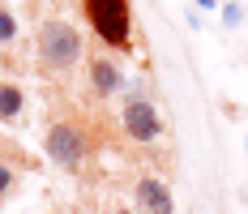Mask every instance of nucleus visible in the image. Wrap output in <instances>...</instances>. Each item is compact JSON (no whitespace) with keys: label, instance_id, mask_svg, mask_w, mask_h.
Segmentation results:
<instances>
[{"label":"nucleus","instance_id":"1","mask_svg":"<svg viewBox=\"0 0 248 214\" xmlns=\"http://www.w3.org/2000/svg\"><path fill=\"white\" fill-rule=\"evenodd\" d=\"M86 17H90L94 34L107 48L124 51L133 43V9H128V0H86Z\"/></svg>","mask_w":248,"mask_h":214},{"label":"nucleus","instance_id":"2","mask_svg":"<svg viewBox=\"0 0 248 214\" xmlns=\"http://www.w3.org/2000/svg\"><path fill=\"white\" fill-rule=\"evenodd\" d=\"M77 56H81V34H77V26L60 22V17H47V22L39 26V60L47 65V69L64 73L77 65Z\"/></svg>","mask_w":248,"mask_h":214},{"label":"nucleus","instance_id":"3","mask_svg":"<svg viewBox=\"0 0 248 214\" xmlns=\"http://www.w3.org/2000/svg\"><path fill=\"white\" fill-rule=\"evenodd\" d=\"M43 150H47V159L56 167H64V171H77V167L86 163V133L77 129V124H69V120H56L47 129V137H43Z\"/></svg>","mask_w":248,"mask_h":214},{"label":"nucleus","instance_id":"4","mask_svg":"<svg viewBox=\"0 0 248 214\" xmlns=\"http://www.w3.org/2000/svg\"><path fill=\"white\" fill-rule=\"evenodd\" d=\"M124 133L133 137V142H154L158 133H163V120H158V107L150 103V99H128L124 103Z\"/></svg>","mask_w":248,"mask_h":214},{"label":"nucleus","instance_id":"5","mask_svg":"<svg viewBox=\"0 0 248 214\" xmlns=\"http://www.w3.org/2000/svg\"><path fill=\"white\" fill-rule=\"evenodd\" d=\"M133 197H137V206L146 214H171V193H167V184L158 176H141L137 189H133Z\"/></svg>","mask_w":248,"mask_h":214},{"label":"nucleus","instance_id":"6","mask_svg":"<svg viewBox=\"0 0 248 214\" xmlns=\"http://www.w3.org/2000/svg\"><path fill=\"white\" fill-rule=\"evenodd\" d=\"M90 82H94V90H99L103 99H111L116 90H124V73L116 60H107V56H99V60H90Z\"/></svg>","mask_w":248,"mask_h":214},{"label":"nucleus","instance_id":"7","mask_svg":"<svg viewBox=\"0 0 248 214\" xmlns=\"http://www.w3.org/2000/svg\"><path fill=\"white\" fill-rule=\"evenodd\" d=\"M26 107V95L22 86H13V82H0V120H17Z\"/></svg>","mask_w":248,"mask_h":214},{"label":"nucleus","instance_id":"8","mask_svg":"<svg viewBox=\"0 0 248 214\" xmlns=\"http://www.w3.org/2000/svg\"><path fill=\"white\" fill-rule=\"evenodd\" d=\"M13 39H17V22H13V13L0 4V48H9Z\"/></svg>","mask_w":248,"mask_h":214},{"label":"nucleus","instance_id":"9","mask_svg":"<svg viewBox=\"0 0 248 214\" xmlns=\"http://www.w3.org/2000/svg\"><path fill=\"white\" fill-rule=\"evenodd\" d=\"M13 193V167H0V197Z\"/></svg>","mask_w":248,"mask_h":214},{"label":"nucleus","instance_id":"10","mask_svg":"<svg viewBox=\"0 0 248 214\" xmlns=\"http://www.w3.org/2000/svg\"><path fill=\"white\" fill-rule=\"evenodd\" d=\"M197 4H201V9H214V4H218V0H197Z\"/></svg>","mask_w":248,"mask_h":214},{"label":"nucleus","instance_id":"11","mask_svg":"<svg viewBox=\"0 0 248 214\" xmlns=\"http://www.w3.org/2000/svg\"><path fill=\"white\" fill-rule=\"evenodd\" d=\"M116 214H133V210H116Z\"/></svg>","mask_w":248,"mask_h":214}]
</instances>
